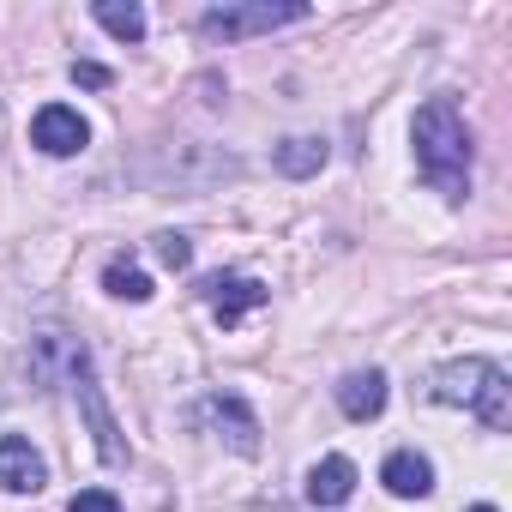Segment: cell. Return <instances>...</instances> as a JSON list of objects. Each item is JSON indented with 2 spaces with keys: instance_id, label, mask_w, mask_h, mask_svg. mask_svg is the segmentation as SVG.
Masks as SVG:
<instances>
[{
  "instance_id": "9a60e30c",
  "label": "cell",
  "mask_w": 512,
  "mask_h": 512,
  "mask_svg": "<svg viewBox=\"0 0 512 512\" xmlns=\"http://www.w3.org/2000/svg\"><path fill=\"white\" fill-rule=\"evenodd\" d=\"M157 260H163L169 272H181V266L193 260V247H187V235H157Z\"/></svg>"
},
{
  "instance_id": "7c38bea8",
  "label": "cell",
  "mask_w": 512,
  "mask_h": 512,
  "mask_svg": "<svg viewBox=\"0 0 512 512\" xmlns=\"http://www.w3.org/2000/svg\"><path fill=\"white\" fill-rule=\"evenodd\" d=\"M278 169L296 175V181H302V175H320V169H326V139H314V133L284 139V145H278Z\"/></svg>"
},
{
  "instance_id": "4fadbf2b",
  "label": "cell",
  "mask_w": 512,
  "mask_h": 512,
  "mask_svg": "<svg viewBox=\"0 0 512 512\" xmlns=\"http://www.w3.org/2000/svg\"><path fill=\"white\" fill-rule=\"evenodd\" d=\"M91 13H97V25H103L109 37H121V43H139V37H145V13L133 7V0H127V7H121V0H97Z\"/></svg>"
},
{
  "instance_id": "2e32d148",
  "label": "cell",
  "mask_w": 512,
  "mask_h": 512,
  "mask_svg": "<svg viewBox=\"0 0 512 512\" xmlns=\"http://www.w3.org/2000/svg\"><path fill=\"white\" fill-rule=\"evenodd\" d=\"M67 512H121V500H115L109 488H85V494H73Z\"/></svg>"
},
{
  "instance_id": "8992f818",
  "label": "cell",
  "mask_w": 512,
  "mask_h": 512,
  "mask_svg": "<svg viewBox=\"0 0 512 512\" xmlns=\"http://www.w3.org/2000/svg\"><path fill=\"white\" fill-rule=\"evenodd\" d=\"M43 482H49V464H43V452L31 440H19V434L0 440V488L7 494H37Z\"/></svg>"
},
{
  "instance_id": "277c9868",
  "label": "cell",
  "mask_w": 512,
  "mask_h": 512,
  "mask_svg": "<svg viewBox=\"0 0 512 512\" xmlns=\"http://www.w3.org/2000/svg\"><path fill=\"white\" fill-rule=\"evenodd\" d=\"M199 428H211L217 440H229L235 452H260V422H253V410L241 404V398H223V392H211V398H199Z\"/></svg>"
},
{
  "instance_id": "30bf717a",
  "label": "cell",
  "mask_w": 512,
  "mask_h": 512,
  "mask_svg": "<svg viewBox=\"0 0 512 512\" xmlns=\"http://www.w3.org/2000/svg\"><path fill=\"white\" fill-rule=\"evenodd\" d=\"M380 482H386L398 500H422V494H434V464H428L422 452H392L386 470H380Z\"/></svg>"
},
{
  "instance_id": "6da1fadb",
  "label": "cell",
  "mask_w": 512,
  "mask_h": 512,
  "mask_svg": "<svg viewBox=\"0 0 512 512\" xmlns=\"http://www.w3.org/2000/svg\"><path fill=\"white\" fill-rule=\"evenodd\" d=\"M410 139H416V169H422V181H434L446 199H464V193H470V127H464L458 103H452V97L422 103Z\"/></svg>"
},
{
  "instance_id": "ba28073f",
  "label": "cell",
  "mask_w": 512,
  "mask_h": 512,
  "mask_svg": "<svg viewBox=\"0 0 512 512\" xmlns=\"http://www.w3.org/2000/svg\"><path fill=\"white\" fill-rule=\"evenodd\" d=\"M338 410L350 422H374L386 410V374L380 368H362V374H344L338 380Z\"/></svg>"
},
{
  "instance_id": "7a4b0ae2",
  "label": "cell",
  "mask_w": 512,
  "mask_h": 512,
  "mask_svg": "<svg viewBox=\"0 0 512 512\" xmlns=\"http://www.w3.org/2000/svg\"><path fill=\"white\" fill-rule=\"evenodd\" d=\"M428 392H434L440 404H464V410H476L494 434L512 422V380H506V368H494V362H482V356H464V362L434 368Z\"/></svg>"
},
{
  "instance_id": "9c48e42d",
  "label": "cell",
  "mask_w": 512,
  "mask_h": 512,
  "mask_svg": "<svg viewBox=\"0 0 512 512\" xmlns=\"http://www.w3.org/2000/svg\"><path fill=\"white\" fill-rule=\"evenodd\" d=\"M73 380H79V404H85V416H91V434H97V452H103V464H127V446L115 440V416H109V410H103V398H97L91 362H85Z\"/></svg>"
},
{
  "instance_id": "5b68a950",
  "label": "cell",
  "mask_w": 512,
  "mask_h": 512,
  "mask_svg": "<svg viewBox=\"0 0 512 512\" xmlns=\"http://www.w3.org/2000/svg\"><path fill=\"white\" fill-rule=\"evenodd\" d=\"M85 139H91V127H85V115L67 109V103H49V109H37V121H31V145L49 151V157H73V151H85Z\"/></svg>"
},
{
  "instance_id": "5bb4252c",
  "label": "cell",
  "mask_w": 512,
  "mask_h": 512,
  "mask_svg": "<svg viewBox=\"0 0 512 512\" xmlns=\"http://www.w3.org/2000/svg\"><path fill=\"white\" fill-rule=\"evenodd\" d=\"M103 284H109V296H121V302H145V296H151V278H145L139 266H127V260H109Z\"/></svg>"
},
{
  "instance_id": "ac0fdd59",
  "label": "cell",
  "mask_w": 512,
  "mask_h": 512,
  "mask_svg": "<svg viewBox=\"0 0 512 512\" xmlns=\"http://www.w3.org/2000/svg\"><path fill=\"white\" fill-rule=\"evenodd\" d=\"M470 512H494V506H470Z\"/></svg>"
},
{
  "instance_id": "8fae6325",
  "label": "cell",
  "mask_w": 512,
  "mask_h": 512,
  "mask_svg": "<svg viewBox=\"0 0 512 512\" xmlns=\"http://www.w3.org/2000/svg\"><path fill=\"white\" fill-rule=\"evenodd\" d=\"M350 494H356V464L350 458H326V464L308 470V500L314 506H344Z\"/></svg>"
},
{
  "instance_id": "52a82bcc",
  "label": "cell",
  "mask_w": 512,
  "mask_h": 512,
  "mask_svg": "<svg viewBox=\"0 0 512 512\" xmlns=\"http://www.w3.org/2000/svg\"><path fill=\"white\" fill-rule=\"evenodd\" d=\"M205 302L217 308V320H223V326H235L247 308H266V284H260V278L217 272V278H205Z\"/></svg>"
},
{
  "instance_id": "3957f363",
  "label": "cell",
  "mask_w": 512,
  "mask_h": 512,
  "mask_svg": "<svg viewBox=\"0 0 512 512\" xmlns=\"http://www.w3.org/2000/svg\"><path fill=\"white\" fill-rule=\"evenodd\" d=\"M308 7L302 0H284V7H272V0H253V7H211L199 19V31L211 43H241V37H260V31H278V25H302Z\"/></svg>"
},
{
  "instance_id": "e0dca14e",
  "label": "cell",
  "mask_w": 512,
  "mask_h": 512,
  "mask_svg": "<svg viewBox=\"0 0 512 512\" xmlns=\"http://www.w3.org/2000/svg\"><path fill=\"white\" fill-rule=\"evenodd\" d=\"M73 79H79V85H109V73L91 67V61H73Z\"/></svg>"
}]
</instances>
